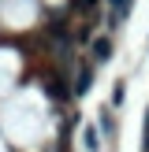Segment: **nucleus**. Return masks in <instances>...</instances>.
<instances>
[{
    "label": "nucleus",
    "instance_id": "obj_1",
    "mask_svg": "<svg viewBox=\"0 0 149 152\" xmlns=\"http://www.w3.org/2000/svg\"><path fill=\"white\" fill-rule=\"evenodd\" d=\"M93 56L97 59H112V37H97L93 41Z\"/></svg>",
    "mask_w": 149,
    "mask_h": 152
},
{
    "label": "nucleus",
    "instance_id": "obj_2",
    "mask_svg": "<svg viewBox=\"0 0 149 152\" xmlns=\"http://www.w3.org/2000/svg\"><path fill=\"white\" fill-rule=\"evenodd\" d=\"M108 7H112V22H123V19H127V7H131V0H108Z\"/></svg>",
    "mask_w": 149,
    "mask_h": 152
},
{
    "label": "nucleus",
    "instance_id": "obj_3",
    "mask_svg": "<svg viewBox=\"0 0 149 152\" xmlns=\"http://www.w3.org/2000/svg\"><path fill=\"white\" fill-rule=\"evenodd\" d=\"M89 82H93V74H89V67H82V71H78V86H74V89H78V93H86Z\"/></svg>",
    "mask_w": 149,
    "mask_h": 152
},
{
    "label": "nucleus",
    "instance_id": "obj_4",
    "mask_svg": "<svg viewBox=\"0 0 149 152\" xmlns=\"http://www.w3.org/2000/svg\"><path fill=\"white\" fill-rule=\"evenodd\" d=\"M123 96H127V86H123V82H116V89H112V108H119Z\"/></svg>",
    "mask_w": 149,
    "mask_h": 152
},
{
    "label": "nucleus",
    "instance_id": "obj_5",
    "mask_svg": "<svg viewBox=\"0 0 149 152\" xmlns=\"http://www.w3.org/2000/svg\"><path fill=\"white\" fill-rule=\"evenodd\" d=\"M86 148H89V152H97V148H101V141H97V130H86Z\"/></svg>",
    "mask_w": 149,
    "mask_h": 152
},
{
    "label": "nucleus",
    "instance_id": "obj_6",
    "mask_svg": "<svg viewBox=\"0 0 149 152\" xmlns=\"http://www.w3.org/2000/svg\"><path fill=\"white\" fill-rule=\"evenodd\" d=\"M101 126H104V134H112V130H116V123H112V119L104 115V111H101Z\"/></svg>",
    "mask_w": 149,
    "mask_h": 152
},
{
    "label": "nucleus",
    "instance_id": "obj_7",
    "mask_svg": "<svg viewBox=\"0 0 149 152\" xmlns=\"http://www.w3.org/2000/svg\"><path fill=\"white\" fill-rule=\"evenodd\" d=\"M71 4H74V7H82V11H89V7H93L97 0H71Z\"/></svg>",
    "mask_w": 149,
    "mask_h": 152
}]
</instances>
